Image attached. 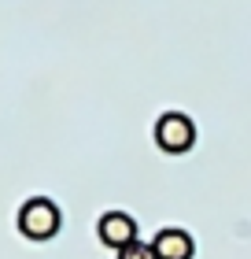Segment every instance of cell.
<instances>
[{"label":"cell","instance_id":"obj_1","mask_svg":"<svg viewBox=\"0 0 251 259\" xmlns=\"http://www.w3.org/2000/svg\"><path fill=\"white\" fill-rule=\"evenodd\" d=\"M59 222H63V215L48 196H30L19 207V233L30 241H52L59 233Z\"/></svg>","mask_w":251,"mask_h":259},{"label":"cell","instance_id":"obj_2","mask_svg":"<svg viewBox=\"0 0 251 259\" xmlns=\"http://www.w3.org/2000/svg\"><path fill=\"white\" fill-rule=\"evenodd\" d=\"M155 145L163 152H170V156H181L196 145V126L188 115L181 111H166L159 115V122H155Z\"/></svg>","mask_w":251,"mask_h":259},{"label":"cell","instance_id":"obj_3","mask_svg":"<svg viewBox=\"0 0 251 259\" xmlns=\"http://www.w3.org/2000/svg\"><path fill=\"white\" fill-rule=\"evenodd\" d=\"M96 237H100V244H107V248L122 252L126 244L140 241L137 237V219L126 215V211H107V215H100V222H96Z\"/></svg>","mask_w":251,"mask_h":259},{"label":"cell","instance_id":"obj_4","mask_svg":"<svg viewBox=\"0 0 251 259\" xmlns=\"http://www.w3.org/2000/svg\"><path fill=\"white\" fill-rule=\"evenodd\" d=\"M152 248H155V259H192L196 255V241H192V233L170 226V230L155 233Z\"/></svg>","mask_w":251,"mask_h":259},{"label":"cell","instance_id":"obj_5","mask_svg":"<svg viewBox=\"0 0 251 259\" xmlns=\"http://www.w3.org/2000/svg\"><path fill=\"white\" fill-rule=\"evenodd\" d=\"M118 259H155V248L152 244H144V241H133V244H126L122 252H115Z\"/></svg>","mask_w":251,"mask_h":259}]
</instances>
